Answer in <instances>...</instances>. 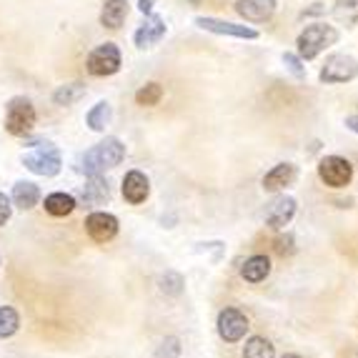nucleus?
<instances>
[{
	"instance_id": "2f4dec72",
	"label": "nucleus",
	"mask_w": 358,
	"mask_h": 358,
	"mask_svg": "<svg viewBox=\"0 0 358 358\" xmlns=\"http://www.w3.org/2000/svg\"><path fill=\"white\" fill-rule=\"evenodd\" d=\"M153 3H155V0H141V3H138V8H141V13H143V15H150V13H153Z\"/></svg>"
},
{
	"instance_id": "72a5a7b5",
	"label": "nucleus",
	"mask_w": 358,
	"mask_h": 358,
	"mask_svg": "<svg viewBox=\"0 0 358 358\" xmlns=\"http://www.w3.org/2000/svg\"><path fill=\"white\" fill-rule=\"evenodd\" d=\"M281 358H303V356H299V353H286V356H281Z\"/></svg>"
},
{
	"instance_id": "a211bd4d",
	"label": "nucleus",
	"mask_w": 358,
	"mask_h": 358,
	"mask_svg": "<svg viewBox=\"0 0 358 358\" xmlns=\"http://www.w3.org/2000/svg\"><path fill=\"white\" fill-rule=\"evenodd\" d=\"M241 275H243V281L248 283H261L266 281L271 275V258L268 256H251L248 261L243 263V268H241Z\"/></svg>"
},
{
	"instance_id": "20e7f679",
	"label": "nucleus",
	"mask_w": 358,
	"mask_h": 358,
	"mask_svg": "<svg viewBox=\"0 0 358 358\" xmlns=\"http://www.w3.org/2000/svg\"><path fill=\"white\" fill-rule=\"evenodd\" d=\"M23 166L28 168L30 173L50 178V176L60 173L63 161H60V153L53 143H38L30 153L23 155Z\"/></svg>"
},
{
	"instance_id": "4be33fe9",
	"label": "nucleus",
	"mask_w": 358,
	"mask_h": 358,
	"mask_svg": "<svg viewBox=\"0 0 358 358\" xmlns=\"http://www.w3.org/2000/svg\"><path fill=\"white\" fill-rule=\"evenodd\" d=\"M334 18L346 28L358 25V0H336L334 3Z\"/></svg>"
},
{
	"instance_id": "393cba45",
	"label": "nucleus",
	"mask_w": 358,
	"mask_h": 358,
	"mask_svg": "<svg viewBox=\"0 0 358 358\" xmlns=\"http://www.w3.org/2000/svg\"><path fill=\"white\" fill-rule=\"evenodd\" d=\"M18 329H20L18 310L10 308V306H3L0 308V338H10V336H15Z\"/></svg>"
},
{
	"instance_id": "423d86ee",
	"label": "nucleus",
	"mask_w": 358,
	"mask_h": 358,
	"mask_svg": "<svg viewBox=\"0 0 358 358\" xmlns=\"http://www.w3.org/2000/svg\"><path fill=\"white\" fill-rule=\"evenodd\" d=\"M318 178L329 188H346L353 178V166L343 155H326L318 163Z\"/></svg>"
},
{
	"instance_id": "f8f14e48",
	"label": "nucleus",
	"mask_w": 358,
	"mask_h": 358,
	"mask_svg": "<svg viewBox=\"0 0 358 358\" xmlns=\"http://www.w3.org/2000/svg\"><path fill=\"white\" fill-rule=\"evenodd\" d=\"M166 20L161 18V15H155V13H150V15H145V23L141 25V28L136 30V36H133V41H136L138 48H153L155 43H161L163 36H166Z\"/></svg>"
},
{
	"instance_id": "b1692460",
	"label": "nucleus",
	"mask_w": 358,
	"mask_h": 358,
	"mask_svg": "<svg viewBox=\"0 0 358 358\" xmlns=\"http://www.w3.org/2000/svg\"><path fill=\"white\" fill-rule=\"evenodd\" d=\"M85 123H88L90 131H96V133L106 131V126L110 123V106H108L106 101L96 103V106L88 110V118H85Z\"/></svg>"
},
{
	"instance_id": "f03ea898",
	"label": "nucleus",
	"mask_w": 358,
	"mask_h": 358,
	"mask_svg": "<svg viewBox=\"0 0 358 358\" xmlns=\"http://www.w3.org/2000/svg\"><path fill=\"white\" fill-rule=\"evenodd\" d=\"M338 38H341L338 30H336L334 25H329V23L306 25V28L301 30L299 41H296V45H299V55L303 60L318 58V55H321L326 48L336 45V43H338Z\"/></svg>"
},
{
	"instance_id": "7c9ffc66",
	"label": "nucleus",
	"mask_w": 358,
	"mask_h": 358,
	"mask_svg": "<svg viewBox=\"0 0 358 358\" xmlns=\"http://www.w3.org/2000/svg\"><path fill=\"white\" fill-rule=\"evenodd\" d=\"M273 248H275V253H281V256L293 253V236H278V238L273 241Z\"/></svg>"
},
{
	"instance_id": "9d476101",
	"label": "nucleus",
	"mask_w": 358,
	"mask_h": 358,
	"mask_svg": "<svg viewBox=\"0 0 358 358\" xmlns=\"http://www.w3.org/2000/svg\"><path fill=\"white\" fill-rule=\"evenodd\" d=\"M196 25H198L201 30H208V33H215V36L243 38V41H256V38H258V30L248 28V25L228 23V20L208 18V15H201V18H196Z\"/></svg>"
},
{
	"instance_id": "6ab92c4d",
	"label": "nucleus",
	"mask_w": 358,
	"mask_h": 358,
	"mask_svg": "<svg viewBox=\"0 0 358 358\" xmlns=\"http://www.w3.org/2000/svg\"><path fill=\"white\" fill-rule=\"evenodd\" d=\"M13 203L18 206V208L28 210L33 208V206L41 201V191H38L36 183H28V180H20V183H15V188H13Z\"/></svg>"
},
{
	"instance_id": "2eb2a0df",
	"label": "nucleus",
	"mask_w": 358,
	"mask_h": 358,
	"mask_svg": "<svg viewBox=\"0 0 358 358\" xmlns=\"http://www.w3.org/2000/svg\"><path fill=\"white\" fill-rule=\"evenodd\" d=\"M150 193V180L145 173H141V171H131V173H126V178H123V198H126L128 203L133 206H141L148 198Z\"/></svg>"
},
{
	"instance_id": "f3484780",
	"label": "nucleus",
	"mask_w": 358,
	"mask_h": 358,
	"mask_svg": "<svg viewBox=\"0 0 358 358\" xmlns=\"http://www.w3.org/2000/svg\"><path fill=\"white\" fill-rule=\"evenodd\" d=\"M80 198L85 206H103L110 198V188L101 176H90L88 183L80 188Z\"/></svg>"
},
{
	"instance_id": "39448f33",
	"label": "nucleus",
	"mask_w": 358,
	"mask_h": 358,
	"mask_svg": "<svg viewBox=\"0 0 358 358\" xmlns=\"http://www.w3.org/2000/svg\"><path fill=\"white\" fill-rule=\"evenodd\" d=\"M356 76H358V60L346 53L331 55V58L323 63L321 73H318L321 83H326V85L348 83V80H353Z\"/></svg>"
},
{
	"instance_id": "dca6fc26",
	"label": "nucleus",
	"mask_w": 358,
	"mask_h": 358,
	"mask_svg": "<svg viewBox=\"0 0 358 358\" xmlns=\"http://www.w3.org/2000/svg\"><path fill=\"white\" fill-rule=\"evenodd\" d=\"M128 18V0H106L101 10V25L103 28L118 30Z\"/></svg>"
},
{
	"instance_id": "4468645a",
	"label": "nucleus",
	"mask_w": 358,
	"mask_h": 358,
	"mask_svg": "<svg viewBox=\"0 0 358 358\" xmlns=\"http://www.w3.org/2000/svg\"><path fill=\"white\" fill-rule=\"evenodd\" d=\"M236 13L248 23H266V20L273 18L275 0H238Z\"/></svg>"
},
{
	"instance_id": "cd10ccee",
	"label": "nucleus",
	"mask_w": 358,
	"mask_h": 358,
	"mask_svg": "<svg viewBox=\"0 0 358 358\" xmlns=\"http://www.w3.org/2000/svg\"><path fill=\"white\" fill-rule=\"evenodd\" d=\"M283 66L288 68V73H291L293 78H299V80H303L306 78V66H303V58L296 53H283Z\"/></svg>"
},
{
	"instance_id": "0eeeda50",
	"label": "nucleus",
	"mask_w": 358,
	"mask_h": 358,
	"mask_svg": "<svg viewBox=\"0 0 358 358\" xmlns=\"http://www.w3.org/2000/svg\"><path fill=\"white\" fill-rule=\"evenodd\" d=\"M120 71V50L115 43H103L88 55V73L96 78L113 76Z\"/></svg>"
},
{
	"instance_id": "c756f323",
	"label": "nucleus",
	"mask_w": 358,
	"mask_h": 358,
	"mask_svg": "<svg viewBox=\"0 0 358 358\" xmlns=\"http://www.w3.org/2000/svg\"><path fill=\"white\" fill-rule=\"evenodd\" d=\"M10 213H13V201L6 193H0V228L10 221Z\"/></svg>"
},
{
	"instance_id": "5701e85b",
	"label": "nucleus",
	"mask_w": 358,
	"mask_h": 358,
	"mask_svg": "<svg viewBox=\"0 0 358 358\" xmlns=\"http://www.w3.org/2000/svg\"><path fill=\"white\" fill-rule=\"evenodd\" d=\"M83 96H85V85L83 83H66V85H60V88L53 93V103H55V106L66 108V106L78 103Z\"/></svg>"
},
{
	"instance_id": "f257e3e1",
	"label": "nucleus",
	"mask_w": 358,
	"mask_h": 358,
	"mask_svg": "<svg viewBox=\"0 0 358 358\" xmlns=\"http://www.w3.org/2000/svg\"><path fill=\"white\" fill-rule=\"evenodd\" d=\"M123 158H126V145L118 138H106L90 150H85V155L80 158V171L85 176H101L118 166Z\"/></svg>"
},
{
	"instance_id": "473e14b6",
	"label": "nucleus",
	"mask_w": 358,
	"mask_h": 358,
	"mask_svg": "<svg viewBox=\"0 0 358 358\" xmlns=\"http://www.w3.org/2000/svg\"><path fill=\"white\" fill-rule=\"evenodd\" d=\"M346 128L358 136V115H348V118H346Z\"/></svg>"
},
{
	"instance_id": "c85d7f7f",
	"label": "nucleus",
	"mask_w": 358,
	"mask_h": 358,
	"mask_svg": "<svg viewBox=\"0 0 358 358\" xmlns=\"http://www.w3.org/2000/svg\"><path fill=\"white\" fill-rule=\"evenodd\" d=\"M155 358H180V341L176 336H168L155 351Z\"/></svg>"
},
{
	"instance_id": "bb28decb",
	"label": "nucleus",
	"mask_w": 358,
	"mask_h": 358,
	"mask_svg": "<svg viewBox=\"0 0 358 358\" xmlns=\"http://www.w3.org/2000/svg\"><path fill=\"white\" fill-rule=\"evenodd\" d=\"M161 291L168 293V296H178V293L183 291V275L168 271V273L161 278Z\"/></svg>"
},
{
	"instance_id": "9b49d317",
	"label": "nucleus",
	"mask_w": 358,
	"mask_h": 358,
	"mask_svg": "<svg viewBox=\"0 0 358 358\" xmlns=\"http://www.w3.org/2000/svg\"><path fill=\"white\" fill-rule=\"evenodd\" d=\"M85 231H88V236L96 243H108L118 233V218L106 213V210H96V213H90L85 218Z\"/></svg>"
},
{
	"instance_id": "aec40b11",
	"label": "nucleus",
	"mask_w": 358,
	"mask_h": 358,
	"mask_svg": "<svg viewBox=\"0 0 358 358\" xmlns=\"http://www.w3.org/2000/svg\"><path fill=\"white\" fill-rule=\"evenodd\" d=\"M45 210L55 218H63V215H71L76 210V198L71 193H50L45 198Z\"/></svg>"
},
{
	"instance_id": "ddd939ff",
	"label": "nucleus",
	"mask_w": 358,
	"mask_h": 358,
	"mask_svg": "<svg viewBox=\"0 0 358 358\" xmlns=\"http://www.w3.org/2000/svg\"><path fill=\"white\" fill-rule=\"evenodd\" d=\"M296 178H299V168L293 166V163H278V166H273L268 173L263 176V191H286L288 185L296 183Z\"/></svg>"
},
{
	"instance_id": "a878e982",
	"label": "nucleus",
	"mask_w": 358,
	"mask_h": 358,
	"mask_svg": "<svg viewBox=\"0 0 358 358\" xmlns=\"http://www.w3.org/2000/svg\"><path fill=\"white\" fill-rule=\"evenodd\" d=\"M161 98H163V88L158 83H145L143 88L136 93L138 106H148V108L158 106V103H161Z\"/></svg>"
},
{
	"instance_id": "7ed1b4c3",
	"label": "nucleus",
	"mask_w": 358,
	"mask_h": 358,
	"mask_svg": "<svg viewBox=\"0 0 358 358\" xmlns=\"http://www.w3.org/2000/svg\"><path fill=\"white\" fill-rule=\"evenodd\" d=\"M36 126V108L28 98L15 96L8 101L6 108V131L10 136H28Z\"/></svg>"
},
{
	"instance_id": "412c9836",
	"label": "nucleus",
	"mask_w": 358,
	"mask_h": 358,
	"mask_svg": "<svg viewBox=\"0 0 358 358\" xmlns=\"http://www.w3.org/2000/svg\"><path fill=\"white\" fill-rule=\"evenodd\" d=\"M243 358H275V348L268 338L251 336L243 346Z\"/></svg>"
},
{
	"instance_id": "6e6552de",
	"label": "nucleus",
	"mask_w": 358,
	"mask_h": 358,
	"mask_svg": "<svg viewBox=\"0 0 358 358\" xmlns=\"http://www.w3.org/2000/svg\"><path fill=\"white\" fill-rule=\"evenodd\" d=\"M218 336H221L226 343H238L245 334H248V316L238 308H223L218 313Z\"/></svg>"
},
{
	"instance_id": "1a4fd4ad",
	"label": "nucleus",
	"mask_w": 358,
	"mask_h": 358,
	"mask_svg": "<svg viewBox=\"0 0 358 358\" xmlns=\"http://www.w3.org/2000/svg\"><path fill=\"white\" fill-rule=\"evenodd\" d=\"M299 210V203H296V198L291 196H275L268 206H266V226L273 228V231H283L288 223L293 221V215Z\"/></svg>"
}]
</instances>
